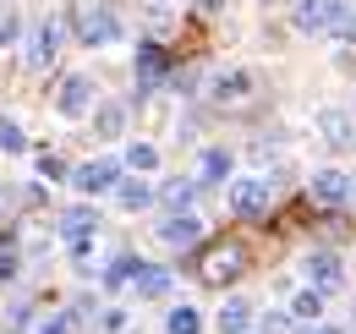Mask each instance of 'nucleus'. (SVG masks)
Segmentation results:
<instances>
[{"label":"nucleus","instance_id":"obj_24","mask_svg":"<svg viewBox=\"0 0 356 334\" xmlns=\"http://www.w3.org/2000/svg\"><path fill=\"white\" fill-rule=\"evenodd\" d=\"M165 329H170V334H197V329H203V318H197L192 307H176V312L165 318Z\"/></svg>","mask_w":356,"mask_h":334},{"label":"nucleus","instance_id":"obj_17","mask_svg":"<svg viewBox=\"0 0 356 334\" xmlns=\"http://www.w3.org/2000/svg\"><path fill=\"white\" fill-rule=\"evenodd\" d=\"M247 324H252V307L247 301H225L220 307V334H241Z\"/></svg>","mask_w":356,"mask_h":334},{"label":"nucleus","instance_id":"obj_23","mask_svg":"<svg viewBox=\"0 0 356 334\" xmlns=\"http://www.w3.org/2000/svg\"><path fill=\"white\" fill-rule=\"evenodd\" d=\"M127 165H132L137 175L154 170V165H159V148H154V143H132V148H127Z\"/></svg>","mask_w":356,"mask_h":334},{"label":"nucleus","instance_id":"obj_1","mask_svg":"<svg viewBox=\"0 0 356 334\" xmlns=\"http://www.w3.org/2000/svg\"><path fill=\"white\" fill-rule=\"evenodd\" d=\"M356 6L351 0H296V28L302 33H351Z\"/></svg>","mask_w":356,"mask_h":334},{"label":"nucleus","instance_id":"obj_9","mask_svg":"<svg viewBox=\"0 0 356 334\" xmlns=\"http://www.w3.org/2000/svg\"><path fill=\"white\" fill-rule=\"evenodd\" d=\"M159 241H165V247H197V241H203V219H197V214L159 219Z\"/></svg>","mask_w":356,"mask_h":334},{"label":"nucleus","instance_id":"obj_18","mask_svg":"<svg viewBox=\"0 0 356 334\" xmlns=\"http://www.w3.org/2000/svg\"><path fill=\"white\" fill-rule=\"evenodd\" d=\"M318 312H323V291H312V285H307V291H296V301H291V318H302V324L312 318V324H318Z\"/></svg>","mask_w":356,"mask_h":334},{"label":"nucleus","instance_id":"obj_11","mask_svg":"<svg viewBox=\"0 0 356 334\" xmlns=\"http://www.w3.org/2000/svg\"><path fill=\"white\" fill-rule=\"evenodd\" d=\"M165 66H170V55L159 44H143L137 49V88H159L165 83Z\"/></svg>","mask_w":356,"mask_h":334},{"label":"nucleus","instance_id":"obj_10","mask_svg":"<svg viewBox=\"0 0 356 334\" xmlns=\"http://www.w3.org/2000/svg\"><path fill=\"white\" fill-rule=\"evenodd\" d=\"M132 296H143V301H159V296H170V269L137 263V274H132Z\"/></svg>","mask_w":356,"mask_h":334},{"label":"nucleus","instance_id":"obj_15","mask_svg":"<svg viewBox=\"0 0 356 334\" xmlns=\"http://www.w3.org/2000/svg\"><path fill=\"white\" fill-rule=\"evenodd\" d=\"M154 198H159V192H154V186H148V181H121V186H115V203H121V209H148V203H154Z\"/></svg>","mask_w":356,"mask_h":334},{"label":"nucleus","instance_id":"obj_12","mask_svg":"<svg viewBox=\"0 0 356 334\" xmlns=\"http://www.w3.org/2000/svg\"><path fill=\"white\" fill-rule=\"evenodd\" d=\"M93 230H99V209H66L60 214V236H66L72 247H83Z\"/></svg>","mask_w":356,"mask_h":334},{"label":"nucleus","instance_id":"obj_22","mask_svg":"<svg viewBox=\"0 0 356 334\" xmlns=\"http://www.w3.org/2000/svg\"><path fill=\"white\" fill-rule=\"evenodd\" d=\"M132 274H137V257H115V263L104 269V285L121 291V285H132Z\"/></svg>","mask_w":356,"mask_h":334},{"label":"nucleus","instance_id":"obj_30","mask_svg":"<svg viewBox=\"0 0 356 334\" xmlns=\"http://www.w3.org/2000/svg\"><path fill=\"white\" fill-rule=\"evenodd\" d=\"M307 334H346V329H334V324H312Z\"/></svg>","mask_w":356,"mask_h":334},{"label":"nucleus","instance_id":"obj_5","mask_svg":"<svg viewBox=\"0 0 356 334\" xmlns=\"http://www.w3.org/2000/svg\"><path fill=\"white\" fill-rule=\"evenodd\" d=\"M72 186H77V192H88V198L115 192V186H121V165H115V159H88V165L72 170Z\"/></svg>","mask_w":356,"mask_h":334},{"label":"nucleus","instance_id":"obj_2","mask_svg":"<svg viewBox=\"0 0 356 334\" xmlns=\"http://www.w3.org/2000/svg\"><path fill=\"white\" fill-rule=\"evenodd\" d=\"M241 274H247V247L220 241V247L203 252V280H209V285H230V280H241Z\"/></svg>","mask_w":356,"mask_h":334},{"label":"nucleus","instance_id":"obj_8","mask_svg":"<svg viewBox=\"0 0 356 334\" xmlns=\"http://www.w3.org/2000/svg\"><path fill=\"white\" fill-rule=\"evenodd\" d=\"M77 33H83V44H115L121 39V22H115L110 6H88L83 22H77Z\"/></svg>","mask_w":356,"mask_h":334},{"label":"nucleus","instance_id":"obj_16","mask_svg":"<svg viewBox=\"0 0 356 334\" xmlns=\"http://www.w3.org/2000/svg\"><path fill=\"white\" fill-rule=\"evenodd\" d=\"M318 126H323V137H329L334 148H346V143H356V137H351V121H346L340 110H323V116H318Z\"/></svg>","mask_w":356,"mask_h":334},{"label":"nucleus","instance_id":"obj_29","mask_svg":"<svg viewBox=\"0 0 356 334\" xmlns=\"http://www.w3.org/2000/svg\"><path fill=\"white\" fill-rule=\"evenodd\" d=\"M22 269V257H17V247H0V280H11Z\"/></svg>","mask_w":356,"mask_h":334},{"label":"nucleus","instance_id":"obj_4","mask_svg":"<svg viewBox=\"0 0 356 334\" xmlns=\"http://www.w3.org/2000/svg\"><path fill=\"white\" fill-rule=\"evenodd\" d=\"M268 181H258V175H241V181H230V209L241 214V219H264L268 214Z\"/></svg>","mask_w":356,"mask_h":334},{"label":"nucleus","instance_id":"obj_14","mask_svg":"<svg viewBox=\"0 0 356 334\" xmlns=\"http://www.w3.org/2000/svg\"><path fill=\"white\" fill-rule=\"evenodd\" d=\"M55 49H60V22L49 17V22H39V33H33L28 61H33V66H49V61H55Z\"/></svg>","mask_w":356,"mask_h":334},{"label":"nucleus","instance_id":"obj_31","mask_svg":"<svg viewBox=\"0 0 356 334\" xmlns=\"http://www.w3.org/2000/svg\"><path fill=\"white\" fill-rule=\"evenodd\" d=\"M346 209H356V175H351V203H346Z\"/></svg>","mask_w":356,"mask_h":334},{"label":"nucleus","instance_id":"obj_27","mask_svg":"<svg viewBox=\"0 0 356 334\" xmlns=\"http://www.w3.org/2000/svg\"><path fill=\"white\" fill-rule=\"evenodd\" d=\"M258 324H264V334H291V324H296V318H291V312H264Z\"/></svg>","mask_w":356,"mask_h":334},{"label":"nucleus","instance_id":"obj_28","mask_svg":"<svg viewBox=\"0 0 356 334\" xmlns=\"http://www.w3.org/2000/svg\"><path fill=\"white\" fill-rule=\"evenodd\" d=\"M39 175H44V181H66V175H72V170L60 165V159H55V154H39Z\"/></svg>","mask_w":356,"mask_h":334},{"label":"nucleus","instance_id":"obj_21","mask_svg":"<svg viewBox=\"0 0 356 334\" xmlns=\"http://www.w3.org/2000/svg\"><path fill=\"white\" fill-rule=\"evenodd\" d=\"M83 329V312H55V318H44L33 334H77Z\"/></svg>","mask_w":356,"mask_h":334},{"label":"nucleus","instance_id":"obj_6","mask_svg":"<svg viewBox=\"0 0 356 334\" xmlns=\"http://www.w3.org/2000/svg\"><path fill=\"white\" fill-rule=\"evenodd\" d=\"M302 274H307L312 291H340V285H346V269H340L334 252H307V257H302Z\"/></svg>","mask_w":356,"mask_h":334},{"label":"nucleus","instance_id":"obj_26","mask_svg":"<svg viewBox=\"0 0 356 334\" xmlns=\"http://www.w3.org/2000/svg\"><path fill=\"white\" fill-rule=\"evenodd\" d=\"M22 148H28L22 126H17V121H0V154H22Z\"/></svg>","mask_w":356,"mask_h":334},{"label":"nucleus","instance_id":"obj_3","mask_svg":"<svg viewBox=\"0 0 356 334\" xmlns=\"http://www.w3.org/2000/svg\"><path fill=\"white\" fill-rule=\"evenodd\" d=\"M307 198L318 209H346V203H351V175H346V170H318L307 181Z\"/></svg>","mask_w":356,"mask_h":334},{"label":"nucleus","instance_id":"obj_7","mask_svg":"<svg viewBox=\"0 0 356 334\" xmlns=\"http://www.w3.org/2000/svg\"><path fill=\"white\" fill-rule=\"evenodd\" d=\"M55 110H60V116H72V121H77V116H88V110H93V77L72 72V77L60 83V93H55Z\"/></svg>","mask_w":356,"mask_h":334},{"label":"nucleus","instance_id":"obj_19","mask_svg":"<svg viewBox=\"0 0 356 334\" xmlns=\"http://www.w3.org/2000/svg\"><path fill=\"white\" fill-rule=\"evenodd\" d=\"M225 175H230V154H225V148H209L203 165H197V181H225Z\"/></svg>","mask_w":356,"mask_h":334},{"label":"nucleus","instance_id":"obj_20","mask_svg":"<svg viewBox=\"0 0 356 334\" xmlns=\"http://www.w3.org/2000/svg\"><path fill=\"white\" fill-rule=\"evenodd\" d=\"M93 126H99V137H121V126H127V110H121V104H99Z\"/></svg>","mask_w":356,"mask_h":334},{"label":"nucleus","instance_id":"obj_25","mask_svg":"<svg viewBox=\"0 0 356 334\" xmlns=\"http://www.w3.org/2000/svg\"><path fill=\"white\" fill-rule=\"evenodd\" d=\"M159 198H165V203H170L176 214H186V209H192V181H170Z\"/></svg>","mask_w":356,"mask_h":334},{"label":"nucleus","instance_id":"obj_13","mask_svg":"<svg viewBox=\"0 0 356 334\" xmlns=\"http://www.w3.org/2000/svg\"><path fill=\"white\" fill-rule=\"evenodd\" d=\"M252 72H225V77H214V99L220 104H241V99H252Z\"/></svg>","mask_w":356,"mask_h":334}]
</instances>
